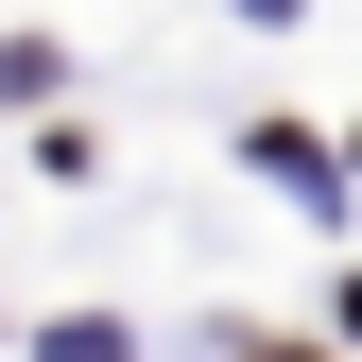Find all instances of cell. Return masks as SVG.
<instances>
[{
  "mask_svg": "<svg viewBox=\"0 0 362 362\" xmlns=\"http://www.w3.org/2000/svg\"><path fill=\"white\" fill-rule=\"evenodd\" d=\"M242 362H310V345H242Z\"/></svg>",
  "mask_w": 362,
  "mask_h": 362,
  "instance_id": "cell-1",
  "label": "cell"
}]
</instances>
